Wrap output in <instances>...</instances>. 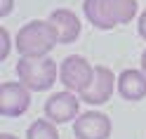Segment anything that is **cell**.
<instances>
[{"label": "cell", "instance_id": "obj_12", "mask_svg": "<svg viewBox=\"0 0 146 139\" xmlns=\"http://www.w3.org/2000/svg\"><path fill=\"white\" fill-rule=\"evenodd\" d=\"M26 139H59L57 123H52L50 118H38L33 120L26 130Z\"/></svg>", "mask_w": 146, "mask_h": 139}, {"label": "cell", "instance_id": "obj_5", "mask_svg": "<svg viewBox=\"0 0 146 139\" xmlns=\"http://www.w3.org/2000/svg\"><path fill=\"white\" fill-rule=\"evenodd\" d=\"M80 94L76 92H68V90H61V92H54L50 94V99L45 101V118H50L52 123L64 125V123H71L80 116Z\"/></svg>", "mask_w": 146, "mask_h": 139}, {"label": "cell", "instance_id": "obj_14", "mask_svg": "<svg viewBox=\"0 0 146 139\" xmlns=\"http://www.w3.org/2000/svg\"><path fill=\"white\" fill-rule=\"evenodd\" d=\"M14 7V0H0V17H7Z\"/></svg>", "mask_w": 146, "mask_h": 139}, {"label": "cell", "instance_id": "obj_17", "mask_svg": "<svg viewBox=\"0 0 146 139\" xmlns=\"http://www.w3.org/2000/svg\"><path fill=\"white\" fill-rule=\"evenodd\" d=\"M0 139H19V137H14V134H10V132H3V134H0Z\"/></svg>", "mask_w": 146, "mask_h": 139}, {"label": "cell", "instance_id": "obj_7", "mask_svg": "<svg viewBox=\"0 0 146 139\" xmlns=\"http://www.w3.org/2000/svg\"><path fill=\"white\" fill-rule=\"evenodd\" d=\"M113 90H118V76L108 66H94V78L90 82V87L80 94L85 104L102 106L113 97Z\"/></svg>", "mask_w": 146, "mask_h": 139}, {"label": "cell", "instance_id": "obj_15", "mask_svg": "<svg viewBox=\"0 0 146 139\" xmlns=\"http://www.w3.org/2000/svg\"><path fill=\"white\" fill-rule=\"evenodd\" d=\"M137 29H139V35L146 40V10L139 14V24H137Z\"/></svg>", "mask_w": 146, "mask_h": 139}, {"label": "cell", "instance_id": "obj_9", "mask_svg": "<svg viewBox=\"0 0 146 139\" xmlns=\"http://www.w3.org/2000/svg\"><path fill=\"white\" fill-rule=\"evenodd\" d=\"M118 94L125 101H141L146 97V73L141 69H125L118 76Z\"/></svg>", "mask_w": 146, "mask_h": 139}, {"label": "cell", "instance_id": "obj_11", "mask_svg": "<svg viewBox=\"0 0 146 139\" xmlns=\"http://www.w3.org/2000/svg\"><path fill=\"white\" fill-rule=\"evenodd\" d=\"M106 10H108V17L113 19V24L120 26V24H130L137 17L139 3L137 0H106Z\"/></svg>", "mask_w": 146, "mask_h": 139}, {"label": "cell", "instance_id": "obj_6", "mask_svg": "<svg viewBox=\"0 0 146 139\" xmlns=\"http://www.w3.org/2000/svg\"><path fill=\"white\" fill-rule=\"evenodd\" d=\"M111 132H113V123L102 111H85L73 120L76 139H108Z\"/></svg>", "mask_w": 146, "mask_h": 139}, {"label": "cell", "instance_id": "obj_2", "mask_svg": "<svg viewBox=\"0 0 146 139\" xmlns=\"http://www.w3.org/2000/svg\"><path fill=\"white\" fill-rule=\"evenodd\" d=\"M14 71L31 92H47L59 80V66L52 57H19Z\"/></svg>", "mask_w": 146, "mask_h": 139}, {"label": "cell", "instance_id": "obj_3", "mask_svg": "<svg viewBox=\"0 0 146 139\" xmlns=\"http://www.w3.org/2000/svg\"><path fill=\"white\" fill-rule=\"evenodd\" d=\"M92 78H94V66L80 54H71L59 64V82L68 92L83 94L90 87Z\"/></svg>", "mask_w": 146, "mask_h": 139}, {"label": "cell", "instance_id": "obj_10", "mask_svg": "<svg viewBox=\"0 0 146 139\" xmlns=\"http://www.w3.org/2000/svg\"><path fill=\"white\" fill-rule=\"evenodd\" d=\"M83 12L87 17V21L99 31H111L115 29L113 19L108 17V10H106V0H85L83 3Z\"/></svg>", "mask_w": 146, "mask_h": 139}, {"label": "cell", "instance_id": "obj_13", "mask_svg": "<svg viewBox=\"0 0 146 139\" xmlns=\"http://www.w3.org/2000/svg\"><path fill=\"white\" fill-rule=\"evenodd\" d=\"M0 40H3V50H0V59L5 61L7 57H10V50H12V38H10V31H7L5 26L0 29Z\"/></svg>", "mask_w": 146, "mask_h": 139}, {"label": "cell", "instance_id": "obj_16", "mask_svg": "<svg viewBox=\"0 0 146 139\" xmlns=\"http://www.w3.org/2000/svg\"><path fill=\"white\" fill-rule=\"evenodd\" d=\"M141 71H144V73H146V50H144V52H141Z\"/></svg>", "mask_w": 146, "mask_h": 139}, {"label": "cell", "instance_id": "obj_1", "mask_svg": "<svg viewBox=\"0 0 146 139\" xmlns=\"http://www.w3.org/2000/svg\"><path fill=\"white\" fill-rule=\"evenodd\" d=\"M57 43L59 38L50 19H33L19 29L14 38V47L19 57H50Z\"/></svg>", "mask_w": 146, "mask_h": 139}, {"label": "cell", "instance_id": "obj_8", "mask_svg": "<svg viewBox=\"0 0 146 139\" xmlns=\"http://www.w3.org/2000/svg\"><path fill=\"white\" fill-rule=\"evenodd\" d=\"M50 21L57 31V38H59V45H68V43H76L80 31H83V24H80L78 14L66 10V7H59L50 14Z\"/></svg>", "mask_w": 146, "mask_h": 139}, {"label": "cell", "instance_id": "obj_4", "mask_svg": "<svg viewBox=\"0 0 146 139\" xmlns=\"http://www.w3.org/2000/svg\"><path fill=\"white\" fill-rule=\"evenodd\" d=\"M31 106V90L21 80H7L0 85V116L19 118Z\"/></svg>", "mask_w": 146, "mask_h": 139}]
</instances>
